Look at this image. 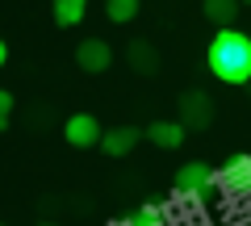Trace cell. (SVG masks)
<instances>
[{"instance_id":"obj_14","label":"cell","mask_w":251,"mask_h":226,"mask_svg":"<svg viewBox=\"0 0 251 226\" xmlns=\"http://www.w3.org/2000/svg\"><path fill=\"white\" fill-rule=\"evenodd\" d=\"M13 109H17L13 92H9V88H0V130H9V122H13Z\"/></svg>"},{"instance_id":"obj_17","label":"cell","mask_w":251,"mask_h":226,"mask_svg":"<svg viewBox=\"0 0 251 226\" xmlns=\"http://www.w3.org/2000/svg\"><path fill=\"white\" fill-rule=\"evenodd\" d=\"M243 4H251V0H243Z\"/></svg>"},{"instance_id":"obj_10","label":"cell","mask_w":251,"mask_h":226,"mask_svg":"<svg viewBox=\"0 0 251 226\" xmlns=\"http://www.w3.org/2000/svg\"><path fill=\"white\" fill-rule=\"evenodd\" d=\"M239 9H243V0H201V13H205V21H214L218 29H222V25H234Z\"/></svg>"},{"instance_id":"obj_13","label":"cell","mask_w":251,"mask_h":226,"mask_svg":"<svg viewBox=\"0 0 251 226\" xmlns=\"http://www.w3.org/2000/svg\"><path fill=\"white\" fill-rule=\"evenodd\" d=\"M117 226H168V222H163V209L155 201H147V205H138L134 214L126 218V222H117Z\"/></svg>"},{"instance_id":"obj_11","label":"cell","mask_w":251,"mask_h":226,"mask_svg":"<svg viewBox=\"0 0 251 226\" xmlns=\"http://www.w3.org/2000/svg\"><path fill=\"white\" fill-rule=\"evenodd\" d=\"M50 13H54V25L72 29V25H80V21L88 17V0H54Z\"/></svg>"},{"instance_id":"obj_18","label":"cell","mask_w":251,"mask_h":226,"mask_svg":"<svg viewBox=\"0 0 251 226\" xmlns=\"http://www.w3.org/2000/svg\"><path fill=\"white\" fill-rule=\"evenodd\" d=\"M247 88H251V84H247Z\"/></svg>"},{"instance_id":"obj_4","label":"cell","mask_w":251,"mask_h":226,"mask_svg":"<svg viewBox=\"0 0 251 226\" xmlns=\"http://www.w3.org/2000/svg\"><path fill=\"white\" fill-rule=\"evenodd\" d=\"M214 176H218V189H222V193H230V197H247V193H251V155H230Z\"/></svg>"},{"instance_id":"obj_15","label":"cell","mask_w":251,"mask_h":226,"mask_svg":"<svg viewBox=\"0 0 251 226\" xmlns=\"http://www.w3.org/2000/svg\"><path fill=\"white\" fill-rule=\"evenodd\" d=\"M9 63V42H4V38H0V67Z\"/></svg>"},{"instance_id":"obj_1","label":"cell","mask_w":251,"mask_h":226,"mask_svg":"<svg viewBox=\"0 0 251 226\" xmlns=\"http://www.w3.org/2000/svg\"><path fill=\"white\" fill-rule=\"evenodd\" d=\"M205 63H209V72H214L222 84L247 88L251 84V34L247 29H234V25H222L214 38H209Z\"/></svg>"},{"instance_id":"obj_5","label":"cell","mask_w":251,"mask_h":226,"mask_svg":"<svg viewBox=\"0 0 251 226\" xmlns=\"http://www.w3.org/2000/svg\"><path fill=\"white\" fill-rule=\"evenodd\" d=\"M75 67H80L84 75H105L109 67H113V46H109L105 38H84V42L75 46Z\"/></svg>"},{"instance_id":"obj_6","label":"cell","mask_w":251,"mask_h":226,"mask_svg":"<svg viewBox=\"0 0 251 226\" xmlns=\"http://www.w3.org/2000/svg\"><path fill=\"white\" fill-rule=\"evenodd\" d=\"M100 122L92 118V113H72V118L63 122V138H67V147H75V151H88V147L100 143Z\"/></svg>"},{"instance_id":"obj_12","label":"cell","mask_w":251,"mask_h":226,"mask_svg":"<svg viewBox=\"0 0 251 226\" xmlns=\"http://www.w3.org/2000/svg\"><path fill=\"white\" fill-rule=\"evenodd\" d=\"M138 9H143V0H105V17L113 25H130L138 17Z\"/></svg>"},{"instance_id":"obj_8","label":"cell","mask_w":251,"mask_h":226,"mask_svg":"<svg viewBox=\"0 0 251 226\" xmlns=\"http://www.w3.org/2000/svg\"><path fill=\"white\" fill-rule=\"evenodd\" d=\"M126 63H130L134 75H159V50H155V42H147V38L126 42Z\"/></svg>"},{"instance_id":"obj_7","label":"cell","mask_w":251,"mask_h":226,"mask_svg":"<svg viewBox=\"0 0 251 226\" xmlns=\"http://www.w3.org/2000/svg\"><path fill=\"white\" fill-rule=\"evenodd\" d=\"M138 143H143V130H138V126H113V130H105V134H100L97 147L109 155V159H126Z\"/></svg>"},{"instance_id":"obj_9","label":"cell","mask_w":251,"mask_h":226,"mask_svg":"<svg viewBox=\"0 0 251 226\" xmlns=\"http://www.w3.org/2000/svg\"><path fill=\"white\" fill-rule=\"evenodd\" d=\"M184 134H188V130L180 126V122H151V126H147V143H155L159 151H176V147H184Z\"/></svg>"},{"instance_id":"obj_3","label":"cell","mask_w":251,"mask_h":226,"mask_svg":"<svg viewBox=\"0 0 251 226\" xmlns=\"http://www.w3.org/2000/svg\"><path fill=\"white\" fill-rule=\"evenodd\" d=\"M214 189H218V176H214V168L201 163V159H188L176 172V197L188 201V205H201Z\"/></svg>"},{"instance_id":"obj_2","label":"cell","mask_w":251,"mask_h":226,"mask_svg":"<svg viewBox=\"0 0 251 226\" xmlns=\"http://www.w3.org/2000/svg\"><path fill=\"white\" fill-rule=\"evenodd\" d=\"M214 118H218V105H214V97H209V92H201V88L180 92V100H176V122H180L184 130L201 134V130L214 126Z\"/></svg>"},{"instance_id":"obj_16","label":"cell","mask_w":251,"mask_h":226,"mask_svg":"<svg viewBox=\"0 0 251 226\" xmlns=\"http://www.w3.org/2000/svg\"><path fill=\"white\" fill-rule=\"evenodd\" d=\"M38 226H59V222H38Z\"/></svg>"}]
</instances>
